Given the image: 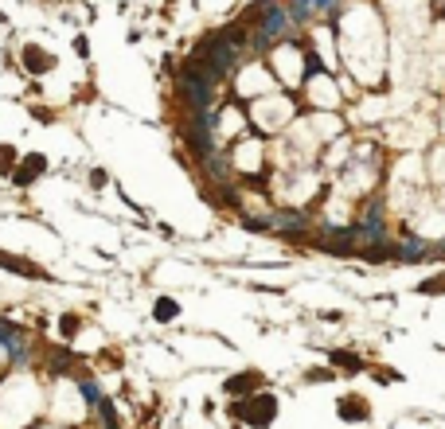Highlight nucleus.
I'll return each instance as SVG.
<instances>
[{"label":"nucleus","instance_id":"nucleus-14","mask_svg":"<svg viewBox=\"0 0 445 429\" xmlns=\"http://www.w3.org/2000/svg\"><path fill=\"white\" fill-rule=\"evenodd\" d=\"M422 293H445V274L433 277V281H426V285H422Z\"/></svg>","mask_w":445,"mask_h":429},{"label":"nucleus","instance_id":"nucleus-6","mask_svg":"<svg viewBox=\"0 0 445 429\" xmlns=\"http://www.w3.org/2000/svg\"><path fill=\"white\" fill-rule=\"evenodd\" d=\"M51 63H55V59H51V55H47L43 47H36V43H28V47H24V67H28L32 74L51 71Z\"/></svg>","mask_w":445,"mask_h":429},{"label":"nucleus","instance_id":"nucleus-15","mask_svg":"<svg viewBox=\"0 0 445 429\" xmlns=\"http://www.w3.org/2000/svg\"><path fill=\"white\" fill-rule=\"evenodd\" d=\"M305 71H309V74H321V71H325V67H321V59H316L313 51L305 55Z\"/></svg>","mask_w":445,"mask_h":429},{"label":"nucleus","instance_id":"nucleus-5","mask_svg":"<svg viewBox=\"0 0 445 429\" xmlns=\"http://www.w3.org/2000/svg\"><path fill=\"white\" fill-rule=\"evenodd\" d=\"M258 386H262V375L258 371H242V375L227 379V394H254Z\"/></svg>","mask_w":445,"mask_h":429},{"label":"nucleus","instance_id":"nucleus-12","mask_svg":"<svg viewBox=\"0 0 445 429\" xmlns=\"http://www.w3.org/2000/svg\"><path fill=\"white\" fill-rule=\"evenodd\" d=\"M8 156H16V153L8 144H0V172H12V160H8Z\"/></svg>","mask_w":445,"mask_h":429},{"label":"nucleus","instance_id":"nucleus-3","mask_svg":"<svg viewBox=\"0 0 445 429\" xmlns=\"http://www.w3.org/2000/svg\"><path fill=\"white\" fill-rule=\"evenodd\" d=\"M43 172H47V160H43L39 153L20 156V168H12V184H16V188H28V184H32V179H39Z\"/></svg>","mask_w":445,"mask_h":429},{"label":"nucleus","instance_id":"nucleus-1","mask_svg":"<svg viewBox=\"0 0 445 429\" xmlns=\"http://www.w3.org/2000/svg\"><path fill=\"white\" fill-rule=\"evenodd\" d=\"M180 94L184 102H188V109H211V102H215V82L204 74V67L195 59L184 63L180 71Z\"/></svg>","mask_w":445,"mask_h":429},{"label":"nucleus","instance_id":"nucleus-11","mask_svg":"<svg viewBox=\"0 0 445 429\" xmlns=\"http://www.w3.org/2000/svg\"><path fill=\"white\" fill-rule=\"evenodd\" d=\"M172 316H176V300L160 297V300H157V320H172Z\"/></svg>","mask_w":445,"mask_h":429},{"label":"nucleus","instance_id":"nucleus-2","mask_svg":"<svg viewBox=\"0 0 445 429\" xmlns=\"http://www.w3.org/2000/svg\"><path fill=\"white\" fill-rule=\"evenodd\" d=\"M230 414L242 417V421L254 426V429H265L277 417V398H274V394H258V398H250V402H239Z\"/></svg>","mask_w":445,"mask_h":429},{"label":"nucleus","instance_id":"nucleus-9","mask_svg":"<svg viewBox=\"0 0 445 429\" xmlns=\"http://www.w3.org/2000/svg\"><path fill=\"white\" fill-rule=\"evenodd\" d=\"M332 363H336V367H344V371H363V359L360 355H351V351H332Z\"/></svg>","mask_w":445,"mask_h":429},{"label":"nucleus","instance_id":"nucleus-8","mask_svg":"<svg viewBox=\"0 0 445 429\" xmlns=\"http://www.w3.org/2000/svg\"><path fill=\"white\" fill-rule=\"evenodd\" d=\"M0 344L12 351V359H24V347H20V332H16L12 324H4V320H0Z\"/></svg>","mask_w":445,"mask_h":429},{"label":"nucleus","instance_id":"nucleus-7","mask_svg":"<svg viewBox=\"0 0 445 429\" xmlns=\"http://www.w3.org/2000/svg\"><path fill=\"white\" fill-rule=\"evenodd\" d=\"M0 265H4V270H12V274H20V277H43V270H39V265L20 262V258H12V254H4V250H0Z\"/></svg>","mask_w":445,"mask_h":429},{"label":"nucleus","instance_id":"nucleus-10","mask_svg":"<svg viewBox=\"0 0 445 429\" xmlns=\"http://www.w3.org/2000/svg\"><path fill=\"white\" fill-rule=\"evenodd\" d=\"M78 390H83L86 402H102V390H98V382H94V379H83V382H78Z\"/></svg>","mask_w":445,"mask_h":429},{"label":"nucleus","instance_id":"nucleus-13","mask_svg":"<svg viewBox=\"0 0 445 429\" xmlns=\"http://www.w3.org/2000/svg\"><path fill=\"white\" fill-rule=\"evenodd\" d=\"M375 379H379V382H402V375L391 371V367H383V371H375Z\"/></svg>","mask_w":445,"mask_h":429},{"label":"nucleus","instance_id":"nucleus-16","mask_svg":"<svg viewBox=\"0 0 445 429\" xmlns=\"http://www.w3.org/2000/svg\"><path fill=\"white\" fill-rule=\"evenodd\" d=\"M332 379V371H309V382H328Z\"/></svg>","mask_w":445,"mask_h":429},{"label":"nucleus","instance_id":"nucleus-4","mask_svg":"<svg viewBox=\"0 0 445 429\" xmlns=\"http://www.w3.org/2000/svg\"><path fill=\"white\" fill-rule=\"evenodd\" d=\"M340 417L344 421H367L371 417V410H367V398H360V394H348V398H340Z\"/></svg>","mask_w":445,"mask_h":429}]
</instances>
